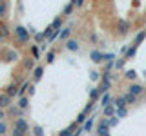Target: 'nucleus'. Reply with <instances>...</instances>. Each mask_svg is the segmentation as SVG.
Listing matches in <instances>:
<instances>
[{
  "label": "nucleus",
  "mask_w": 146,
  "mask_h": 136,
  "mask_svg": "<svg viewBox=\"0 0 146 136\" xmlns=\"http://www.w3.org/2000/svg\"><path fill=\"white\" fill-rule=\"evenodd\" d=\"M29 82H27V80H24V82H22V84H20V89H18V98H22V96H26V93H27V89H29Z\"/></svg>",
  "instance_id": "nucleus-17"
},
{
  "label": "nucleus",
  "mask_w": 146,
  "mask_h": 136,
  "mask_svg": "<svg viewBox=\"0 0 146 136\" xmlns=\"http://www.w3.org/2000/svg\"><path fill=\"white\" fill-rule=\"evenodd\" d=\"M90 76H91V80H93V82H97V80L100 78V75H99L97 71H91V73H90Z\"/></svg>",
  "instance_id": "nucleus-44"
},
{
  "label": "nucleus",
  "mask_w": 146,
  "mask_h": 136,
  "mask_svg": "<svg viewBox=\"0 0 146 136\" xmlns=\"http://www.w3.org/2000/svg\"><path fill=\"white\" fill-rule=\"evenodd\" d=\"M115 116L119 118V120H121V118H126V116H128V109H126V107L117 109V111H115Z\"/></svg>",
  "instance_id": "nucleus-31"
},
{
  "label": "nucleus",
  "mask_w": 146,
  "mask_h": 136,
  "mask_svg": "<svg viewBox=\"0 0 146 136\" xmlns=\"http://www.w3.org/2000/svg\"><path fill=\"white\" fill-rule=\"evenodd\" d=\"M22 65H24L26 71H33L35 67H36V63H35L33 58H24V63H22Z\"/></svg>",
  "instance_id": "nucleus-19"
},
{
  "label": "nucleus",
  "mask_w": 146,
  "mask_h": 136,
  "mask_svg": "<svg viewBox=\"0 0 146 136\" xmlns=\"http://www.w3.org/2000/svg\"><path fill=\"white\" fill-rule=\"evenodd\" d=\"M75 127H77V124L73 122V124L68 127V129H64L62 133H58V136H73V131H75Z\"/></svg>",
  "instance_id": "nucleus-25"
},
{
  "label": "nucleus",
  "mask_w": 146,
  "mask_h": 136,
  "mask_svg": "<svg viewBox=\"0 0 146 136\" xmlns=\"http://www.w3.org/2000/svg\"><path fill=\"white\" fill-rule=\"evenodd\" d=\"M100 96H102V94L99 93V89H97V87H93V89L90 91V102H99Z\"/></svg>",
  "instance_id": "nucleus-20"
},
{
  "label": "nucleus",
  "mask_w": 146,
  "mask_h": 136,
  "mask_svg": "<svg viewBox=\"0 0 146 136\" xmlns=\"http://www.w3.org/2000/svg\"><path fill=\"white\" fill-rule=\"evenodd\" d=\"M115 111H117V109L113 107V105H108V107H104V109H102V112H104V118H113V116H115Z\"/></svg>",
  "instance_id": "nucleus-22"
},
{
  "label": "nucleus",
  "mask_w": 146,
  "mask_h": 136,
  "mask_svg": "<svg viewBox=\"0 0 146 136\" xmlns=\"http://www.w3.org/2000/svg\"><path fill=\"white\" fill-rule=\"evenodd\" d=\"M0 38H2V35H0Z\"/></svg>",
  "instance_id": "nucleus-48"
},
{
  "label": "nucleus",
  "mask_w": 146,
  "mask_h": 136,
  "mask_svg": "<svg viewBox=\"0 0 146 136\" xmlns=\"http://www.w3.org/2000/svg\"><path fill=\"white\" fill-rule=\"evenodd\" d=\"M71 4H73V7H82L84 6V0H71Z\"/></svg>",
  "instance_id": "nucleus-43"
},
{
  "label": "nucleus",
  "mask_w": 146,
  "mask_h": 136,
  "mask_svg": "<svg viewBox=\"0 0 146 136\" xmlns=\"http://www.w3.org/2000/svg\"><path fill=\"white\" fill-rule=\"evenodd\" d=\"M29 51H31V56H33V60H40V47L36 44L29 45Z\"/></svg>",
  "instance_id": "nucleus-18"
},
{
  "label": "nucleus",
  "mask_w": 146,
  "mask_h": 136,
  "mask_svg": "<svg viewBox=\"0 0 146 136\" xmlns=\"http://www.w3.org/2000/svg\"><path fill=\"white\" fill-rule=\"evenodd\" d=\"M90 58H91V62L100 63V62H104V53H100L99 49H91V51H90Z\"/></svg>",
  "instance_id": "nucleus-7"
},
{
  "label": "nucleus",
  "mask_w": 146,
  "mask_h": 136,
  "mask_svg": "<svg viewBox=\"0 0 146 136\" xmlns=\"http://www.w3.org/2000/svg\"><path fill=\"white\" fill-rule=\"evenodd\" d=\"M135 54H137V45L131 44L130 47H128V51L124 53V58H126V60H130V58H133V56H135Z\"/></svg>",
  "instance_id": "nucleus-21"
},
{
  "label": "nucleus",
  "mask_w": 146,
  "mask_h": 136,
  "mask_svg": "<svg viewBox=\"0 0 146 136\" xmlns=\"http://www.w3.org/2000/svg\"><path fill=\"white\" fill-rule=\"evenodd\" d=\"M71 33H73V29H71V27H64V29L60 31V35H58V38H60V42H64V44H66L68 40L71 38Z\"/></svg>",
  "instance_id": "nucleus-10"
},
{
  "label": "nucleus",
  "mask_w": 146,
  "mask_h": 136,
  "mask_svg": "<svg viewBox=\"0 0 146 136\" xmlns=\"http://www.w3.org/2000/svg\"><path fill=\"white\" fill-rule=\"evenodd\" d=\"M42 75H44V65H36L33 69V82H35V84L42 80Z\"/></svg>",
  "instance_id": "nucleus-11"
},
{
  "label": "nucleus",
  "mask_w": 146,
  "mask_h": 136,
  "mask_svg": "<svg viewBox=\"0 0 146 136\" xmlns=\"http://www.w3.org/2000/svg\"><path fill=\"white\" fill-rule=\"evenodd\" d=\"M11 105H13V100L9 98L6 93H4V94H0V109H4V111H7V109L11 107Z\"/></svg>",
  "instance_id": "nucleus-8"
},
{
  "label": "nucleus",
  "mask_w": 146,
  "mask_h": 136,
  "mask_svg": "<svg viewBox=\"0 0 146 136\" xmlns=\"http://www.w3.org/2000/svg\"><path fill=\"white\" fill-rule=\"evenodd\" d=\"M15 127H17L18 131H22V133H26V134L29 133V129H31L29 124H27V120H26V118H22V116L15 118Z\"/></svg>",
  "instance_id": "nucleus-5"
},
{
  "label": "nucleus",
  "mask_w": 146,
  "mask_h": 136,
  "mask_svg": "<svg viewBox=\"0 0 146 136\" xmlns=\"http://www.w3.org/2000/svg\"><path fill=\"white\" fill-rule=\"evenodd\" d=\"M108 124H110V127H115V125L119 124V118H117V116H113V118H108Z\"/></svg>",
  "instance_id": "nucleus-41"
},
{
  "label": "nucleus",
  "mask_w": 146,
  "mask_h": 136,
  "mask_svg": "<svg viewBox=\"0 0 146 136\" xmlns=\"http://www.w3.org/2000/svg\"><path fill=\"white\" fill-rule=\"evenodd\" d=\"M33 93H35V84H31L29 89H27V94H33Z\"/></svg>",
  "instance_id": "nucleus-47"
},
{
  "label": "nucleus",
  "mask_w": 146,
  "mask_h": 136,
  "mask_svg": "<svg viewBox=\"0 0 146 136\" xmlns=\"http://www.w3.org/2000/svg\"><path fill=\"white\" fill-rule=\"evenodd\" d=\"M95 127V116L91 114L88 120H86V124L82 125V131H84V133H91V129H93Z\"/></svg>",
  "instance_id": "nucleus-12"
},
{
  "label": "nucleus",
  "mask_w": 146,
  "mask_h": 136,
  "mask_svg": "<svg viewBox=\"0 0 146 136\" xmlns=\"http://www.w3.org/2000/svg\"><path fill=\"white\" fill-rule=\"evenodd\" d=\"M130 29H131V22L130 20H126V18H121V20L117 22V33L119 35H128L130 33Z\"/></svg>",
  "instance_id": "nucleus-2"
},
{
  "label": "nucleus",
  "mask_w": 146,
  "mask_h": 136,
  "mask_svg": "<svg viewBox=\"0 0 146 136\" xmlns=\"http://www.w3.org/2000/svg\"><path fill=\"white\" fill-rule=\"evenodd\" d=\"M111 102H113V98H111V94H110V93L102 94V96H100V100H99V103L102 105V109L108 107V105H111Z\"/></svg>",
  "instance_id": "nucleus-13"
},
{
  "label": "nucleus",
  "mask_w": 146,
  "mask_h": 136,
  "mask_svg": "<svg viewBox=\"0 0 146 136\" xmlns=\"http://www.w3.org/2000/svg\"><path fill=\"white\" fill-rule=\"evenodd\" d=\"M97 136H110V124H108V118H102L97 125Z\"/></svg>",
  "instance_id": "nucleus-3"
},
{
  "label": "nucleus",
  "mask_w": 146,
  "mask_h": 136,
  "mask_svg": "<svg viewBox=\"0 0 146 136\" xmlns=\"http://www.w3.org/2000/svg\"><path fill=\"white\" fill-rule=\"evenodd\" d=\"M17 107L20 109V111H26V109L29 107V98H27V96H22V98H18V103H17Z\"/></svg>",
  "instance_id": "nucleus-16"
},
{
  "label": "nucleus",
  "mask_w": 146,
  "mask_h": 136,
  "mask_svg": "<svg viewBox=\"0 0 146 136\" xmlns=\"http://www.w3.org/2000/svg\"><path fill=\"white\" fill-rule=\"evenodd\" d=\"M111 105L115 107V109H122V107H126V100H124V96H117V98H113Z\"/></svg>",
  "instance_id": "nucleus-15"
},
{
  "label": "nucleus",
  "mask_w": 146,
  "mask_h": 136,
  "mask_svg": "<svg viewBox=\"0 0 146 136\" xmlns=\"http://www.w3.org/2000/svg\"><path fill=\"white\" fill-rule=\"evenodd\" d=\"M9 133V125H7V122L4 120V122H0V136H6Z\"/></svg>",
  "instance_id": "nucleus-30"
},
{
  "label": "nucleus",
  "mask_w": 146,
  "mask_h": 136,
  "mask_svg": "<svg viewBox=\"0 0 146 136\" xmlns=\"http://www.w3.org/2000/svg\"><path fill=\"white\" fill-rule=\"evenodd\" d=\"M124 62H126V58H124V56H122V58H119V60L115 62V67H117V69H121V67L124 65Z\"/></svg>",
  "instance_id": "nucleus-42"
},
{
  "label": "nucleus",
  "mask_w": 146,
  "mask_h": 136,
  "mask_svg": "<svg viewBox=\"0 0 146 136\" xmlns=\"http://www.w3.org/2000/svg\"><path fill=\"white\" fill-rule=\"evenodd\" d=\"M128 93L133 94V96H141V94L144 93V87H143L141 84H135V82H133V84L128 85Z\"/></svg>",
  "instance_id": "nucleus-6"
},
{
  "label": "nucleus",
  "mask_w": 146,
  "mask_h": 136,
  "mask_svg": "<svg viewBox=\"0 0 146 136\" xmlns=\"http://www.w3.org/2000/svg\"><path fill=\"white\" fill-rule=\"evenodd\" d=\"M100 78H102V82H111V73L104 71V73H102V76H100Z\"/></svg>",
  "instance_id": "nucleus-39"
},
{
  "label": "nucleus",
  "mask_w": 146,
  "mask_h": 136,
  "mask_svg": "<svg viewBox=\"0 0 146 136\" xmlns=\"http://www.w3.org/2000/svg\"><path fill=\"white\" fill-rule=\"evenodd\" d=\"M86 120H88V116H86L84 112H80V114L77 116V122H75V124H77V125H84V124H86Z\"/></svg>",
  "instance_id": "nucleus-32"
},
{
  "label": "nucleus",
  "mask_w": 146,
  "mask_h": 136,
  "mask_svg": "<svg viewBox=\"0 0 146 136\" xmlns=\"http://www.w3.org/2000/svg\"><path fill=\"white\" fill-rule=\"evenodd\" d=\"M7 7H9V4H7V2H0V16H4V15H6Z\"/></svg>",
  "instance_id": "nucleus-37"
},
{
  "label": "nucleus",
  "mask_w": 146,
  "mask_h": 136,
  "mask_svg": "<svg viewBox=\"0 0 146 136\" xmlns=\"http://www.w3.org/2000/svg\"><path fill=\"white\" fill-rule=\"evenodd\" d=\"M146 38V31H139V33L135 35V40H133V45H137L139 47V44H143Z\"/></svg>",
  "instance_id": "nucleus-23"
},
{
  "label": "nucleus",
  "mask_w": 146,
  "mask_h": 136,
  "mask_svg": "<svg viewBox=\"0 0 146 136\" xmlns=\"http://www.w3.org/2000/svg\"><path fill=\"white\" fill-rule=\"evenodd\" d=\"M33 36H35V42H42L44 40V33H35Z\"/></svg>",
  "instance_id": "nucleus-45"
},
{
  "label": "nucleus",
  "mask_w": 146,
  "mask_h": 136,
  "mask_svg": "<svg viewBox=\"0 0 146 136\" xmlns=\"http://www.w3.org/2000/svg\"><path fill=\"white\" fill-rule=\"evenodd\" d=\"M6 118H7V112L4 111V109H0V122H4Z\"/></svg>",
  "instance_id": "nucleus-46"
},
{
  "label": "nucleus",
  "mask_w": 146,
  "mask_h": 136,
  "mask_svg": "<svg viewBox=\"0 0 146 136\" xmlns=\"http://www.w3.org/2000/svg\"><path fill=\"white\" fill-rule=\"evenodd\" d=\"M6 112H7V116H11V118H13V116H17V118H18V114H20L22 111H20V109H18L17 105H11V107H9Z\"/></svg>",
  "instance_id": "nucleus-26"
},
{
  "label": "nucleus",
  "mask_w": 146,
  "mask_h": 136,
  "mask_svg": "<svg viewBox=\"0 0 146 136\" xmlns=\"http://www.w3.org/2000/svg\"><path fill=\"white\" fill-rule=\"evenodd\" d=\"M144 31H146V29H144Z\"/></svg>",
  "instance_id": "nucleus-49"
},
{
  "label": "nucleus",
  "mask_w": 146,
  "mask_h": 136,
  "mask_svg": "<svg viewBox=\"0 0 146 136\" xmlns=\"http://www.w3.org/2000/svg\"><path fill=\"white\" fill-rule=\"evenodd\" d=\"M124 78H126V80H130L131 84H133V82L137 80V71H135V69H128V71L124 73Z\"/></svg>",
  "instance_id": "nucleus-24"
},
{
  "label": "nucleus",
  "mask_w": 146,
  "mask_h": 136,
  "mask_svg": "<svg viewBox=\"0 0 146 136\" xmlns=\"http://www.w3.org/2000/svg\"><path fill=\"white\" fill-rule=\"evenodd\" d=\"M62 24H64V16H57L49 26L53 27V31H62Z\"/></svg>",
  "instance_id": "nucleus-14"
},
{
  "label": "nucleus",
  "mask_w": 146,
  "mask_h": 136,
  "mask_svg": "<svg viewBox=\"0 0 146 136\" xmlns=\"http://www.w3.org/2000/svg\"><path fill=\"white\" fill-rule=\"evenodd\" d=\"M18 60V53L15 51H6V62H15Z\"/></svg>",
  "instance_id": "nucleus-29"
},
{
  "label": "nucleus",
  "mask_w": 146,
  "mask_h": 136,
  "mask_svg": "<svg viewBox=\"0 0 146 136\" xmlns=\"http://www.w3.org/2000/svg\"><path fill=\"white\" fill-rule=\"evenodd\" d=\"M18 89H20V80H17V82H11V84L6 87V94L9 98H15V96H18Z\"/></svg>",
  "instance_id": "nucleus-4"
},
{
  "label": "nucleus",
  "mask_w": 146,
  "mask_h": 136,
  "mask_svg": "<svg viewBox=\"0 0 146 136\" xmlns=\"http://www.w3.org/2000/svg\"><path fill=\"white\" fill-rule=\"evenodd\" d=\"M11 136H26V133H22V131H18L17 127H13V129H11Z\"/></svg>",
  "instance_id": "nucleus-40"
},
{
  "label": "nucleus",
  "mask_w": 146,
  "mask_h": 136,
  "mask_svg": "<svg viewBox=\"0 0 146 136\" xmlns=\"http://www.w3.org/2000/svg\"><path fill=\"white\" fill-rule=\"evenodd\" d=\"M93 109H95V102H90L88 105L84 107V111H82V112H84V114L88 116V112H91V111H93Z\"/></svg>",
  "instance_id": "nucleus-36"
},
{
  "label": "nucleus",
  "mask_w": 146,
  "mask_h": 136,
  "mask_svg": "<svg viewBox=\"0 0 146 136\" xmlns=\"http://www.w3.org/2000/svg\"><path fill=\"white\" fill-rule=\"evenodd\" d=\"M126 100V105H133V103H137V96H133V94H130V93H126V94H122Z\"/></svg>",
  "instance_id": "nucleus-27"
},
{
  "label": "nucleus",
  "mask_w": 146,
  "mask_h": 136,
  "mask_svg": "<svg viewBox=\"0 0 146 136\" xmlns=\"http://www.w3.org/2000/svg\"><path fill=\"white\" fill-rule=\"evenodd\" d=\"M64 45H66L68 51H73V53H75V51H80V42H79V40H75V38H70Z\"/></svg>",
  "instance_id": "nucleus-9"
},
{
  "label": "nucleus",
  "mask_w": 146,
  "mask_h": 136,
  "mask_svg": "<svg viewBox=\"0 0 146 136\" xmlns=\"http://www.w3.org/2000/svg\"><path fill=\"white\" fill-rule=\"evenodd\" d=\"M15 36H17V40L20 44H29V40H31V33H29V29L24 26H15Z\"/></svg>",
  "instance_id": "nucleus-1"
},
{
  "label": "nucleus",
  "mask_w": 146,
  "mask_h": 136,
  "mask_svg": "<svg viewBox=\"0 0 146 136\" xmlns=\"http://www.w3.org/2000/svg\"><path fill=\"white\" fill-rule=\"evenodd\" d=\"M33 136H44V129L40 125H33Z\"/></svg>",
  "instance_id": "nucleus-33"
},
{
  "label": "nucleus",
  "mask_w": 146,
  "mask_h": 136,
  "mask_svg": "<svg viewBox=\"0 0 146 136\" xmlns=\"http://www.w3.org/2000/svg\"><path fill=\"white\" fill-rule=\"evenodd\" d=\"M53 60H55V51H53V49H49V51L46 53V62H48V63H51Z\"/></svg>",
  "instance_id": "nucleus-34"
},
{
  "label": "nucleus",
  "mask_w": 146,
  "mask_h": 136,
  "mask_svg": "<svg viewBox=\"0 0 146 136\" xmlns=\"http://www.w3.org/2000/svg\"><path fill=\"white\" fill-rule=\"evenodd\" d=\"M73 9H75V7H73V4H71V2H70V4H66V6H64V9H62V16H64V18L70 16L71 13H73Z\"/></svg>",
  "instance_id": "nucleus-28"
},
{
  "label": "nucleus",
  "mask_w": 146,
  "mask_h": 136,
  "mask_svg": "<svg viewBox=\"0 0 146 136\" xmlns=\"http://www.w3.org/2000/svg\"><path fill=\"white\" fill-rule=\"evenodd\" d=\"M0 35H2V36H9V35H11V31H9V27L6 24L0 26Z\"/></svg>",
  "instance_id": "nucleus-35"
},
{
  "label": "nucleus",
  "mask_w": 146,
  "mask_h": 136,
  "mask_svg": "<svg viewBox=\"0 0 146 136\" xmlns=\"http://www.w3.org/2000/svg\"><path fill=\"white\" fill-rule=\"evenodd\" d=\"M51 35H53V27H51V26H48V27L44 29V38H49Z\"/></svg>",
  "instance_id": "nucleus-38"
}]
</instances>
